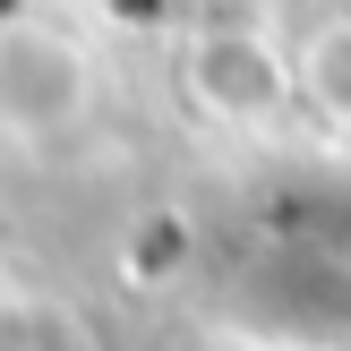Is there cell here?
Returning a JSON list of instances; mask_svg holds the SVG:
<instances>
[{
  "label": "cell",
  "instance_id": "obj_1",
  "mask_svg": "<svg viewBox=\"0 0 351 351\" xmlns=\"http://www.w3.org/2000/svg\"><path fill=\"white\" fill-rule=\"evenodd\" d=\"M103 120V69L51 17H9L0 26V137L17 154H69Z\"/></svg>",
  "mask_w": 351,
  "mask_h": 351
},
{
  "label": "cell",
  "instance_id": "obj_2",
  "mask_svg": "<svg viewBox=\"0 0 351 351\" xmlns=\"http://www.w3.org/2000/svg\"><path fill=\"white\" fill-rule=\"evenodd\" d=\"M180 86L206 120L223 129H274V120L300 103V60L274 51L257 26L240 17H215V26H189L180 43Z\"/></svg>",
  "mask_w": 351,
  "mask_h": 351
},
{
  "label": "cell",
  "instance_id": "obj_3",
  "mask_svg": "<svg viewBox=\"0 0 351 351\" xmlns=\"http://www.w3.org/2000/svg\"><path fill=\"white\" fill-rule=\"evenodd\" d=\"M291 60H300V103H317L326 120H343V129H351V17L317 26Z\"/></svg>",
  "mask_w": 351,
  "mask_h": 351
}]
</instances>
